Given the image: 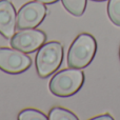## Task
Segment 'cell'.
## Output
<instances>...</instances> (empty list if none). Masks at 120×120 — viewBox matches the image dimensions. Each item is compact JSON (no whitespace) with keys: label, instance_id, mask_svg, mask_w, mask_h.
<instances>
[{"label":"cell","instance_id":"1","mask_svg":"<svg viewBox=\"0 0 120 120\" xmlns=\"http://www.w3.org/2000/svg\"><path fill=\"white\" fill-rule=\"evenodd\" d=\"M84 83V74L80 68H65L56 73L51 79L49 87L53 95L66 98L75 95Z\"/></svg>","mask_w":120,"mask_h":120},{"label":"cell","instance_id":"2","mask_svg":"<svg viewBox=\"0 0 120 120\" xmlns=\"http://www.w3.org/2000/svg\"><path fill=\"white\" fill-rule=\"evenodd\" d=\"M97 52L96 39L87 33L76 37L68 49V65L73 68H84L93 61Z\"/></svg>","mask_w":120,"mask_h":120},{"label":"cell","instance_id":"3","mask_svg":"<svg viewBox=\"0 0 120 120\" xmlns=\"http://www.w3.org/2000/svg\"><path fill=\"white\" fill-rule=\"evenodd\" d=\"M63 60V46L58 41H51L39 48L36 55V71L40 78L44 79L60 68Z\"/></svg>","mask_w":120,"mask_h":120},{"label":"cell","instance_id":"4","mask_svg":"<svg viewBox=\"0 0 120 120\" xmlns=\"http://www.w3.org/2000/svg\"><path fill=\"white\" fill-rule=\"evenodd\" d=\"M32 60L26 53L16 49L0 48V70L8 74H20L27 71Z\"/></svg>","mask_w":120,"mask_h":120},{"label":"cell","instance_id":"5","mask_svg":"<svg viewBox=\"0 0 120 120\" xmlns=\"http://www.w3.org/2000/svg\"><path fill=\"white\" fill-rule=\"evenodd\" d=\"M48 8L44 3L39 1H31L25 3L17 14V29H35L44 20Z\"/></svg>","mask_w":120,"mask_h":120},{"label":"cell","instance_id":"6","mask_svg":"<svg viewBox=\"0 0 120 120\" xmlns=\"http://www.w3.org/2000/svg\"><path fill=\"white\" fill-rule=\"evenodd\" d=\"M46 41V34L41 30L26 29L14 34L11 38V46L23 53H33L41 48Z\"/></svg>","mask_w":120,"mask_h":120},{"label":"cell","instance_id":"7","mask_svg":"<svg viewBox=\"0 0 120 120\" xmlns=\"http://www.w3.org/2000/svg\"><path fill=\"white\" fill-rule=\"evenodd\" d=\"M17 26L16 10L8 0H0V34L5 39H11Z\"/></svg>","mask_w":120,"mask_h":120},{"label":"cell","instance_id":"8","mask_svg":"<svg viewBox=\"0 0 120 120\" xmlns=\"http://www.w3.org/2000/svg\"><path fill=\"white\" fill-rule=\"evenodd\" d=\"M64 8L74 16L83 15L86 8V0H62Z\"/></svg>","mask_w":120,"mask_h":120},{"label":"cell","instance_id":"9","mask_svg":"<svg viewBox=\"0 0 120 120\" xmlns=\"http://www.w3.org/2000/svg\"><path fill=\"white\" fill-rule=\"evenodd\" d=\"M49 119L50 120H78V117L73 112L65 109L55 106L49 113Z\"/></svg>","mask_w":120,"mask_h":120},{"label":"cell","instance_id":"10","mask_svg":"<svg viewBox=\"0 0 120 120\" xmlns=\"http://www.w3.org/2000/svg\"><path fill=\"white\" fill-rule=\"evenodd\" d=\"M108 15L115 25L120 26V0H109Z\"/></svg>","mask_w":120,"mask_h":120},{"label":"cell","instance_id":"11","mask_svg":"<svg viewBox=\"0 0 120 120\" xmlns=\"http://www.w3.org/2000/svg\"><path fill=\"white\" fill-rule=\"evenodd\" d=\"M19 120H48L49 117L40 111L34 109H26L21 111L17 117Z\"/></svg>","mask_w":120,"mask_h":120},{"label":"cell","instance_id":"12","mask_svg":"<svg viewBox=\"0 0 120 120\" xmlns=\"http://www.w3.org/2000/svg\"><path fill=\"white\" fill-rule=\"evenodd\" d=\"M99 119H109V120H113L114 118H113L112 116H110L109 114H104V115H101V116H97L95 117V118H93V120H99Z\"/></svg>","mask_w":120,"mask_h":120},{"label":"cell","instance_id":"13","mask_svg":"<svg viewBox=\"0 0 120 120\" xmlns=\"http://www.w3.org/2000/svg\"><path fill=\"white\" fill-rule=\"evenodd\" d=\"M36 1L42 2V3H44V4H53V3H56L59 0H36Z\"/></svg>","mask_w":120,"mask_h":120},{"label":"cell","instance_id":"14","mask_svg":"<svg viewBox=\"0 0 120 120\" xmlns=\"http://www.w3.org/2000/svg\"><path fill=\"white\" fill-rule=\"evenodd\" d=\"M93 1H98V2H101V1H105V0H93Z\"/></svg>","mask_w":120,"mask_h":120},{"label":"cell","instance_id":"15","mask_svg":"<svg viewBox=\"0 0 120 120\" xmlns=\"http://www.w3.org/2000/svg\"><path fill=\"white\" fill-rule=\"evenodd\" d=\"M119 55H120V52H119Z\"/></svg>","mask_w":120,"mask_h":120}]
</instances>
